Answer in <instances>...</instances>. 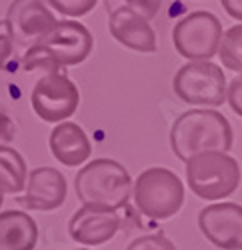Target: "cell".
I'll return each mask as SVG.
<instances>
[{
  "mask_svg": "<svg viewBox=\"0 0 242 250\" xmlns=\"http://www.w3.org/2000/svg\"><path fill=\"white\" fill-rule=\"evenodd\" d=\"M170 146L174 156L182 162L206 150L228 152L232 148V126L218 110H188L172 124Z\"/></svg>",
  "mask_w": 242,
  "mask_h": 250,
  "instance_id": "obj_2",
  "label": "cell"
},
{
  "mask_svg": "<svg viewBox=\"0 0 242 250\" xmlns=\"http://www.w3.org/2000/svg\"><path fill=\"white\" fill-rule=\"evenodd\" d=\"M16 138V124L6 112V108L0 104V144H10Z\"/></svg>",
  "mask_w": 242,
  "mask_h": 250,
  "instance_id": "obj_22",
  "label": "cell"
},
{
  "mask_svg": "<svg viewBox=\"0 0 242 250\" xmlns=\"http://www.w3.org/2000/svg\"><path fill=\"white\" fill-rule=\"evenodd\" d=\"M238 162L220 150H206L186 160V182L202 200H220L230 196L240 184Z\"/></svg>",
  "mask_w": 242,
  "mask_h": 250,
  "instance_id": "obj_4",
  "label": "cell"
},
{
  "mask_svg": "<svg viewBox=\"0 0 242 250\" xmlns=\"http://www.w3.org/2000/svg\"><path fill=\"white\" fill-rule=\"evenodd\" d=\"M108 30L112 38L130 50L144 54L156 50V34L150 22L126 6H118L108 12Z\"/></svg>",
  "mask_w": 242,
  "mask_h": 250,
  "instance_id": "obj_12",
  "label": "cell"
},
{
  "mask_svg": "<svg viewBox=\"0 0 242 250\" xmlns=\"http://www.w3.org/2000/svg\"><path fill=\"white\" fill-rule=\"evenodd\" d=\"M50 6V0H12L6 20L18 44L28 48L58 22Z\"/></svg>",
  "mask_w": 242,
  "mask_h": 250,
  "instance_id": "obj_10",
  "label": "cell"
},
{
  "mask_svg": "<svg viewBox=\"0 0 242 250\" xmlns=\"http://www.w3.org/2000/svg\"><path fill=\"white\" fill-rule=\"evenodd\" d=\"M74 190L84 206L118 210L128 204L132 178L120 162L112 158H96L80 168L74 178Z\"/></svg>",
  "mask_w": 242,
  "mask_h": 250,
  "instance_id": "obj_3",
  "label": "cell"
},
{
  "mask_svg": "<svg viewBox=\"0 0 242 250\" xmlns=\"http://www.w3.org/2000/svg\"><path fill=\"white\" fill-rule=\"evenodd\" d=\"M48 144L54 158L64 166H80L90 156V140L74 122H60L50 132Z\"/></svg>",
  "mask_w": 242,
  "mask_h": 250,
  "instance_id": "obj_14",
  "label": "cell"
},
{
  "mask_svg": "<svg viewBox=\"0 0 242 250\" xmlns=\"http://www.w3.org/2000/svg\"><path fill=\"white\" fill-rule=\"evenodd\" d=\"M26 162L18 150L0 144V190L18 194L26 186Z\"/></svg>",
  "mask_w": 242,
  "mask_h": 250,
  "instance_id": "obj_16",
  "label": "cell"
},
{
  "mask_svg": "<svg viewBox=\"0 0 242 250\" xmlns=\"http://www.w3.org/2000/svg\"><path fill=\"white\" fill-rule=\"evenodd\" d=\"M120 228V216L116 210L82 206L72 214L68 222V232L72 240L84 246H98L108 242Z\"/></svg>",
  "mask_w": 242,
  "mask_h": 250,
  "instance_id": "obj_13",
  "label": "cell"
},
{
  "mask_svg": "<svg viewBox=\"0 0 242 250\" xmlns=\"http://www.w3.org/2000/svg\"><path fill=\"white\" fill-rule=\"evenodd\" d=\"M104 4H106L108 12L118 6H126L134 12H138L140 16H144L146 20H150L158 14L160 6H162V0H104Z\"/></svg>",
  "mask_w": 242,
  "mask_h": 250,
  "instance_id": "obj_19",
  "label": "cell"
},
{
  "mask_svg": "<svg viewBox=\"0 0 242 250\" xmlns=\"http://www.w3.org/2000/svg\"><path fill=\"white\" fill-rule=\"evenodd\" d=\"M80 250H88V248H80Z\"/></svg>",
  "mask_w": 242,
  "mask_h": 250,
  "instance_id": "obj_26",
  "label": "cell"
},
{
  "mask_svg": "<svg viewBox=\"0 0 242 250\" xmlns=\"http://www.w3.org/2000/svg\"><path fill=\"white\" fill-rule=\"evenodd\" d=\"M92 44V34L84 24L74 20H62V22L58 20L26 48L22 56V68L26 72H54L62 70L64 66H76L88 58Z\"/></svg>",
  "mask_w": 242,
  "mask_h": 250,
  "instance_id": "obj_1",
  "label": "cell"
},
{
  "mask_svg": "<svg viewBox=\"0 0 242 250\" xmlns=\"http://www.w3.org/2000/svg\"><path fill=\"white\" fill-rule=\"evenodd\" d=\"M218 56L224 68L242 74V24H236L222 34Z\"/></svg>",
  "mask_w": 242,
  "mask_h": 250,
  "instance_id": "obj_17",
  "label": "cell"
},
{
  "mask_svg": "<svg viewBox=\"0 0 242 250\" xmlns=\"http://www.w3.org/2000/svg\"><path fill=\"white\" fill-rule=\"evenodd\" d=\"M2 194H4V192H2V190H0V206H2V200H4V198H2Z\"/></svg>",
  "mask_w": 242,
  "mask_h": 250,
  "instance_id": "obj_25",
  "label": "cell"
},
{
  "mask_svg": "<svg viewBox=\"0 0 242 250\" xmlns=\"http://www.w3.org/2000/svg\"><path fill=\"white\" fill-rule=\"evenodd\" d=\"M38 226L30 214L20 210L0 212V250H34Z\"/></svg>",
  "mask_w": 242,
  "mask_h": 250,
  "instance_id": "obj_15",
  "label": "cell"
},
{
  "mask_svg": "<svg viewBox=\"0 0 242 250\" xmlns=\"http://www.w3.org/2000/svg\"><path fill=\"white\" fill-rule=\"evenodd\" d=\"M226 100L230 104V108L242 118V74L236 76L226 88Z\"/></svg>",
  "mask_w": 242,
  "mask_h": 250,
  "instance_id": "obj_23",
  "label": "cell"
},
{
  "mask_svg": "<svg viewBox=\"0 0 242 250\" xmlns=\"http://www.w3.org/2000/svg\"><path fill=\"white\" fill-rule=\"evenodd\" d=\"M16 40L8 20H0V70L14 72L16 68Z\"/></svg>",
  "mask_w": 242,
  "mask_h": 250,
  "instance_id": "obj_18",
  "label": "cell"
},
{
  "mask_svg": "<svg viewBox=\"0 0 242 250\" xmlns=\"http://www.w3.org/2000/svg\"><path fill=\"white\" fill-rule=\"evenodd\" d=\"M224 6V10L234 18L242 22V0H220Z\"/></svg>",
  "mask_w": 242,
  "mask_h": 250,
  "instance_id": "obj_24",
  "label": "cell"
},
{
  "mask_svg": "<svg viewBox=\"0 0 242 250\" xmlns=\"http://www.w3.org/2000/svg\"><path fill=\"white\" fill-rule=\"evenodd\" d=\"M32 110L44 122H64L70 118L80 102V92L74 82L60 70L46 72L36 82L30 94Z\"/></svg>",
  "mask_w": 242,
  "mask_h": 250,
  "instance_id": "obj_8",
  "label": "cell"
},
{
  "mask_svg": "<svg viewBox=\"0 0 242 250\" xmlns=\"http://www.w3.org/2000/svg\"><path fill=\"white\" fill-rule=\"evenodd\" d=\"M28 188L18 202L28 210H54L66 200V178L52 166H40L28 176Z\"/></svg>",
  "mask_w": 242,
  "mask_h": 250,
  "instance_id": "obj_11",
  "label": "cell"
},
{
  "mask_svg": "<svg viewBox=\"0 0 242 250\" xmlns=\"http://www.w3.org/2000/svg\"><path fill=\"white\" fill-rule=\"evenodd\" d=\"M98 0H50V4L54 6V10H58L60 14L64 16H84L88 14Z\"/></svg>",
  "mask_w": 242,
  "mask_h": 250,
  "instance_id": "obj_20",
  "label": "cell"
},
{
  "mask_svg": "<svg viewBox=\"0 0 242 250\" xmlns=\"http://www.w3.org/2000/svg\"><path fill=\"white\" fill-rule=\"evenodd\" d=\"M132 194L136 208L144 216L168 220L182 208L184 186L172 170L152 166L136 178Z\"/></svg>",
  "mask_w": 242,
  "mask_h": 250,
  "instance_id": "obj_5",
  "label": "cell"
},
{
  "mask_svg": "<svg viewBox=\"0 0 242 250\" xmlns=\"http://www.w3.org/2000/svg\"><path fill=\"white\" fill-rule=\"evenodd\" d=\"M126 250H176V246L162 234H148L132 240Z\"/></svg>",
  "mask_w": 242,
  "mask_h": 250,
  "instance_id": "obj_21",
  "label": "cell"
},
{
  "mask_svg": "<svg viewBox=\"0 0 242 250\" xmlns=\"http://www.w3.org/2000/svg\"><path fill=\"white\" fill-rule=\"evenodd\" d=\"M198 228L204 238L220 250H242V206L220 202L202 208Z\"/></svg>",
  "mask_w": 242,
  "mask_h": 250,
  "instance_id": "obj_9",
  "label": "cell"
},
{
  "mask_svg": "<svg viewBox=\"0 0 242 250\" xmlns=\"http://www.w3.org/2000/svg\"><path fill=\"white\" fill-rule=\"evenodd\" d=\"M176 96L194 106H222L226 100V76L210 60H190L172 80Z\"/></svg>",
  "mask_w": 242,
  "mask_h": 250,
  "instance_id": "obj_6",
  "label": "cell"
},
{
  "mask_svg": "<svg viewBox=\"0 0 242 250\" xmlns=\"http://www.w3.org/2000/svg\"><path fill=\"white\" fill-rule=\"evenodd\" d=\"M222 22L206 10H198L178 20L172 30V42L180 56L188 60H210L218 54Z\"/></svg>",
  "mask_w": 242,
  "mask_h": 250,
  "instance_id": "obj_7",
  "label": "cell"
}]
</instances>
